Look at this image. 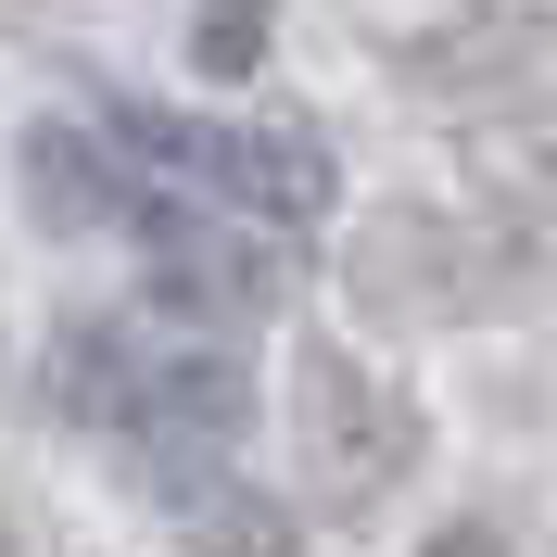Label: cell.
Wrapping results in <instances>:
<instances>
[{"instance_id": "cell-1", "label": "cell", "mask_w": 557, "mask_h": 557, "mask_svg": "<svg viewBox=\"0 0 557 557\" xmlns=\"http://www.w3.org/2000/svg\"><path fill=\"white\" fill-rule=\"evenodd\" d=\"M127 165L177 177V190H215L242 215H330V152L292 127H228V114H177V102H114Z\"/></svg>"}, {"instance_id": "cell-2", "label": "cell", "mask_w": 557, "mask_h": 557, "mask_svg": "<svg viewBox=\"0 0 557 557\" xmlns=\"http://www.w3.org/2000/svg\"><path fill=\"white\" fill-rule=\"evenodd\" d=\"M76 406L114 418V431H139V444H228L242 431V355L215 343H139V330H102V343L76 355Z\"/></svg>"}, {"instance_id": "cell-3", "label": "cell", "mask_w": 557, "mask_h": 557, "mask_svg": "<svg viewBox=\"0 0 557 557\" xmlns=\"http://www.w3.org/2000/svg\"><path fill=\"white\" fill-rule=\"evenodd\" d=\"M139 242H152V278H165L177 305H278V253H253V242H228V228H190V215H165V203H139Z\"/></svg>"}, {"instance_id": "cell-4", "label": "cell", "mask_w": 557, "mask_h": 557, "mask_svg": "<svg viewBox=\"0 0 557 557\" xmlns=\"http://www.w3.org/2000/svg\"><path fill=\"white\" fill-rule=\"evenodd\" d=\"M267 13H278V0H203V13H190V64L253 76V51H267Z\"/></svg>"}, {"instance_id": "cell-5", "label": "cell", "mask_w": 557, "mask_h": 557, "mask_svg": "<svg viewBox=\"0 0 557 557\" xmlns=\"http://www.w3.org/2000/svg\"><path fill=\"white\" fill-rule=\"evenodd\" d=\"M431 557H507V545H494V532H444Z\"/></svg>"}]
</instances>
